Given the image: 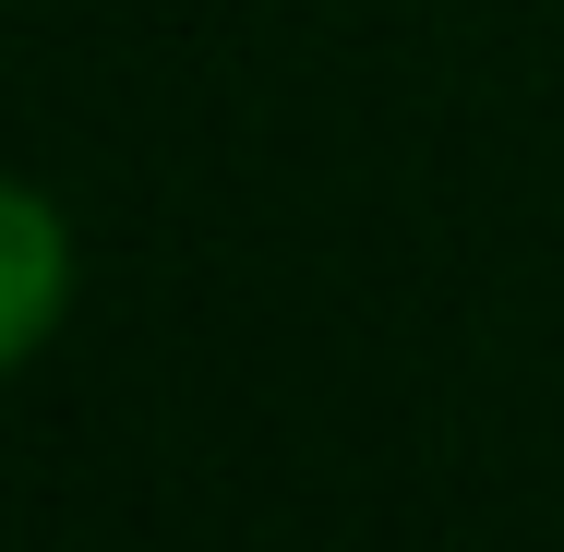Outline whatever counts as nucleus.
<instances>
[{
    "label": "nucleus",
    "instance_id": "nucleus-1",
    "mask_svg": "<svg viewBox=\"0 0 564 552\" xmlns=\"http://www.w3.org/2000/svg\"><path fill=\"white\" fill-rule=\"evenodd\" d=\"M61 289H73V228L48 193H12L0 205V360H36L61 325Z\"/></svg>",
    "mask_w": 564,
    "mask_h": 552
}]
</instances>
